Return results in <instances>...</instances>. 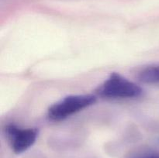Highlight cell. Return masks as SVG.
<instances>
[{
  "mask_svg": "<svg viewBox=\"0 0 159 158\" xmlns=\"http://www.w3.org/2000/svg\"><path fill=\"white\" fill-rule=\"evenodd\" d=\"M96 96L93 94H75L67 96L50 107L48 116L51 120H63L71 115L91 106L96 103Z\"/></svg>",
  "mask_w": 159,
  "mask_h": 158,
  "instance_id": "7a4b0ae2",
  "label": "cell"
},
{
  "mask_svg": "<svg viewBox=\"0 0 159 158\" xmlns=\"http://www.w3.org/2000/svg\"><path fill=\"white\" fill-rule=\"evenodd\" d=\"M140 81L145 84L159 83V65H152L144 68L138 74Z\"/></svg>",
  "mask_w": 159,
  "mask_h": 158,
  "instance_id": "277c9868",
  "label": "cell"
},
{
  "mask_svg": "<svg viewBox=\"0 0 159 158\" xmlns=\"http://www.w3.org/2000/svg\"><path fill=\"white\" fill-rule=\"evenodd\" d=\"M127 158H159V152L142 149L131 153Z\"/></svg>",
  "mask_w": 159,
  "mask_h": 158,
  "instance_id": "5b68a950",
  "label": "cell"
},
{
  "mask_svg": "<svg viewBox=\"0 0 159 158\" xmlns=\"http://www.w3.org/2000/svg\"><path fill=\"white\" fill-rule=\"evenodd\" d=\"M98 95L108 99H133L141 96L142 88L118 73H113L96 90Z\"/></svg>",
  "mask_w": 159,
  "mask_h": 158,
  "instance_id": "6da1fadb",
  "label": "cell"
},
{
  "mask_svg": "<svg viewBox=\"0 0 159 158\" xmlns=\"http://www.w3.org/2000/svg\"><path fill=\"white\" fill-rule=\"evenodd\" d=\"M5 133L12 150L19 154L34 145L38 136V130L35 128L21 129L9 124L5 127Z\"/></svg>",
  "mask_w": 159,
  "mask_h": 158,
  "instance_id": "3957f363",
  "label": "cell"
},
{
  "mask_svg": "<svg viewBox=\"0 0 159 158\" xmlns=\"http://www.w3.org/2000/svg\"><path fill=\"white\" fill-rule=\"evenodd\" d=\"M158 143H159V140H158Z\"/></svg>",
  "mask_w": 159,
  "mask_h": 158,
  "instance_id": "8992f818",
  "label": "cell"
}]
</instances>
